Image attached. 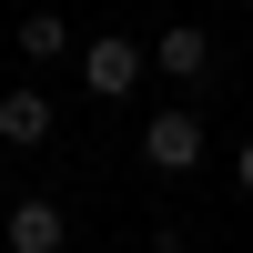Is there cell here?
I'll return each mask as SVG.
<instances>
[{
  "label": "cell",
  "instance_id": "8992f818",
  "mask_svg": "<svg viewBox=\"0 0 253 253\" xmlns=\"http://www.w3.org/2000/svg\"><path fill=\"white\" fill-rule=\"evenodd\" d=\"M20 51H31V61H71V20L31 10V20H20Z\"/></svg>",
  "mask_w": 253,
  "mask_h": 253
},
{
  "label": "cell",
  "instance_id": "3957f363",
  "mask_svg": "<svg viewBox=\"0 0 253 253\" xmlns=\"http://www.w3.org/2000/svg\"><path fill=\"white\" fill-rule=\"evenodd\" d=\"M0 243H10V253H61V243H71V223H61L51 193H20L10 223H0Z\"/></svg>",
  "mask_w": 253,
  "mask_h": 253
},
{
  "label": "cell",
  "instance_id": "277c9868",
  "mask_svg": "<svg viewBox=\"0 0 253 253\" xmlns=\"http://www.w3.org/2000/svg\"><path fill=\"white\" fill-rule=\"evenodd\" d=\"M0 142L10 152H31V142H51V101L20 81V91H0Z\"/></svg>",
  "mask_w": 253,
  "mask_h": 253
},
{
  "label": "cell",
  "instance_id": "52a82bcc",
  "mask_svg": "<svg viewBox=\"0 0 253 253\" xmlns=\"http://www.w3.org/2000/svg\"><path fill=\"white\" fill-rule=\"evenodd\" d=\"M233 182H243V193H253V142H243V152H233Z\"/></svg>",
  "mask_w": 253,
  "mask_h": 253
},
{
  "label": "cell",
  "instance_id": "5b68a950",
  "mask_svg": "<svg viewBox=\"0 0 253 253\" xmlns=\"http://www.w3.org/2000/svg\"><path fill=\"white\" fill-rule=\"evenodd\" d=\"M152 61H162L172 81H193V71H213V31H193V20H172V31L152 41Z\"/></svg>",
  "mask_w": 253,
  "mask_h": 253
},
{
  "label": "cell",
  "instance_id": "7a4b0ae2",
  "mask_svg": "<svg viewBox=\"0 0 253 253\" xmlns=\"http://www.w3.org/2000/svg\"><path fill=\"white\" fill-rule=\"evenodd\" d=\"M142 162H152V172H193L203 162V122L193 112H152L142 122Z\"/></svg>",
  "mask_w": 253,
  "mask_h": 253
},
{
  "label": "cell",
  "instance_id": "6da1fadb",
  "mask_svg": "<svg viewBox=\"0 0 253 253\" xmlns=\"http://www.w3.org/2000/svg\"><path fill=\"white\" fill-rule=\"evenodd\" d=\"M132 81H142V41H132V31L81 41V91H91V101H122Z\"/></svg>",
  "mask_w": 253,
  "mask_h": 253
},
{
  "label": "cell",
  "instance_id": "ba28073f",
  "mask_svg": "<svg viewBox=\"0 0 253 253\" xmlns=\"http://www.w3.org/2000/svg\"><path fill=\"white\" fill-rule=\"evenodd\" d=\"M152 253H182V233H152Z\"/></svg>",
  "mask_w": 253,
  "mask_h": 253
}]
</instances>
